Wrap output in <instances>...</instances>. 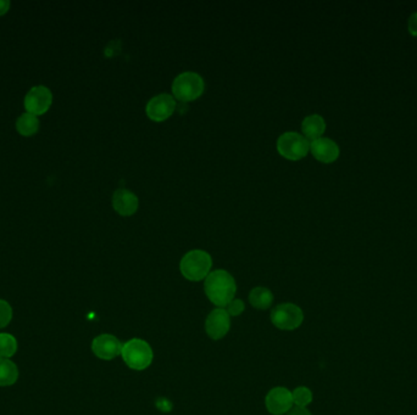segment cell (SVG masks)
Wrapping results in <instances>:
<instances>
[{
    "instance_id": "24",
    "label": "cell",
    "mask_w": 417,
    "mask_h": 415,
    "mask_svg": "<svg viewBox=\"0 0 417 415\" xmlns=\"http://www.w3.org/2000/svg\"><path fill=\"white\" fill-rule=\"evenodd\" d=\"M158 403H161V405H158V408L162 410V412H169V410H171V402H169V400H165V398H160V400H158Z\"/></svg>"
},
{
    "instance_id": "16",
    "label": "cell",
    "mask_w": 417,
    "mask_h": 415,
    "mask_svg": "<svg viewBox=\"0 0 417 415\" xmlns=\"http://www.w3.org/2000/svg\"><path fill=\"white\" fill-rule=\"evenodd\" d=\"M250 305L257 310H267L273 303V295L271 291L264 286H257L250 291L249 295Z\"/></svg>"
},
{
    "instance_id": "10",
    "label": "cell",
    "mask_w": 417,
    "mask_h": 415,
    "mask_svg": "<svg viewBox=\"0 0 417 415\" xmlns=\"http://www.w3.org/2000/svg\"><path fill=\"white\" fill-rule=\"evenodd\" d=\"M291 391L286 387H275L266 395L265 405L272 415L287 414L293 408Z\"/></svg>"
},
{
    "instance_id": "6",
    "label": "cell",
    "mask_w": 417,
    "mask_h": 415,
    "mask_svg": "<svg viewBox=\"0 0 417 415\" xmlns=\"http://www.w3.org/2000/svg\"><path fill=\"white\" fill-rule=\"evenodd\" d=\"M303 320L302 308L293 303L277 305L271 312L272 324L281 330H296L302 326Z\"/></svg>"
},
{
    "instance_id": "22",
    "label": "cell",
    "mask_w": 417,
    "mask_h": 415,
    "mask_svg": "<svg viewBox=\"0 0 417 415\" xmlns=\"http://www.w3.org/2000/svg\"><path fill=\"white\" fill-rule=\"evenodd\" d=\"M407 30L414 37H417V12L412 14L407 20Z\"/></svg>"
},
{
    "instance_id": "23",
    "label": "cell",
    "mask_w": 417,
    "mask_h": 415,
    "mask_svg": "<svg viewBox=\"0 0 417 415\" xmlns=\"http://www.w3.org/2000/svg\"><path fill=\"white\" fill-rule=\"evenodd\" d=\"M287 415H312V413L307 409V408H303V407H296V408H291Z\"/></svg>"
},
{
    "instance_id": "4",
    "label": "cell",
    "mask_w": 417,
    "mask_h": 415,
    "mask_svg": "<svg viewBox=\"0 0 417 415\" xmlns=\"http://www.w3.org/2000/svg\"><path fill=\"white\" fill-rule=\"evenodd\" d=\"M205 83L199 73L186 71L177 76L172 83V93L176 99L183 103L198 99L204 93Z\"/></svg>"
},
{
    "instance_id": "7",
    "label": "cell",
    "mask_w": 417,
    "mask_h": 415,
    "mask_svg": "<svg viewBox=\"0 0 417 415\" xmlns=\"http://www.w3.org/2000/svg\"><path fill=\"white\" fill-rule=\"evenodd\" d=\"M53 104V94L51 89L44 85H37L26 94L25 109L26 112L32 115H44L46 111L51 109Z\"/></svg>"
},
{
    "instance_id": "20",
    "label": "cell",
    "mask_w": 417,
    "mask_h": 415,
    "mask_svg": "<svg viewBox=\"0 0 417 415\" xmlns=\"http://www.w3.org/2000/svg\"><path fill=\"white\" fill-rule=\"evenodd\" d=\"M12 315L14 312L10 303L8 301L0 299V329H4L6 326L10 324Z\"/></svg>"
},
{
    "instance_id": "12",
    "label": "cell",
    "mask_w": 417,
    "mask_h": 415,
    "mask_svg": "<svg viewBox=\"0 0 417 415\" xmlns=\"http://www.w3.org/2000/svg\"><path fill=\"white\" fill-rule=\"evenodd\" d=\"M310 150L314 157L323 164L334 162L341 154L337 143L323 136L310 143Z\"/></svg>"
},
{
    "instance_id": "1",
    "label": "cell",
    "mask_w": 417,
    "mask_h": 415,
    "mask_svg": "<svg viewBox=\"0 0 417 415\" xmlns=\"http://www.w3.org/2000/svg\"><path fill=\"white\" fill-rule=\"evenodd\" d=\"M204 290L207 299L214 305L222 308L235 299L237 292L236 281L227 270H214L206 276Z\"/></svg>"
},
{
    "instance_id": "11",
    "label": "cell",
    "mask_w": 417,
    "mask_h": 415,
    "mask_svg": "<svg viewBox=\"0 0 417 415\" xmlns=\"http://www.w3.org/2000/svg\"><path fill=\"white\" fill-rule=\"evenodd\" d=\"M122 346L124 344H121V341L111 334H101L92 341L93 353L98 358L104 360H111L119 357L122 351Z\"/></svg>"
},
{
    "instance_id": "3",
    "label": "cell",
    "mask_w": 417,
    "mask_h": 415,
    "mask_svg": "<svg viewBox=\"0 0 417 415\" xmlns=\"http://www.w3.org/2000/svg\"><path fill=\"white\" fill-rule=\"evenodd\" d=\"M121 357L128 368L133 371H144L153 363L154 353L146 341L132 339L122 346Z\"/></svg>"
},
{
    "instance_id": "21",
    "label": "cell",
    "mask_w": 417,
    "mask_h": 415,
    "mask_svg": "<svg viewBox=\"0 0 417 415\" xmlns=\"http://www.w3.org/2000/svg\"><path fill=\"white\" fill-rule=\"evenodd\" d=\"M225 310L230 317H238L246 310V303L241 299H233Z\"/></svg>"
},
{
    "instance_id": "2",
    "label": "cell",
    "mask_w": 417,
    "mask_h": 415,
    "mask_svg": "<svg viewBox=\"0 0 417 415\" xmlns=\"http://www.w3.org/2000/svg\"><path fill=\"white\" fill-rule=\"evenodd\" d=\"M212 267V256L206 251L192 250L182 257L180 270L186 279L201 281L210 274Z\"/></svg>"
},
{
    "instance_id": "15",
    "label": "cell",
    "mask_w": 417,
    "mask_h": 415,
    "mask_svg": "<svg viewBox=\"0 0 417 415\" xmlns=\"http://www.w3.org/2000/svg\"><path fill=\"white\" fill-rule=\"evenodd\" d=\"M19 368L11 360L0 358V386L6 387L19 380Z\"/></svg>"
},
{
    "instance_id": "19",
    "label": "cell",
    "mask_w": 417,
    "mask_h": 415,
    "mask_svg": "<svg viewBox=\"0 0 417 415\" xmlns=\"http://www.w3.org/2000/svg\"><path fill=\"white\" fill-rule=\"evenodd\" d=\"M291 396H293V403L296 407L307 408V405L312 402V390L305 386H299L297 389H294L291 391Z\"/></svg>"
},
{
    "instance_id": "9",
    "label": "cell",
    "mask_w": 417,
    "mask_h": 415,
    "mask_svg": "<svg viewBox=\"0 0 417 415\" xmlns=\"http://www.w3.org/2000/svg\"><path fill=\"white\" fill-rule=\"evenodd\" d=\"M231 328V317L225 308L217 307L206 317L205 331L212 340H221Z\"/></svg>"
},
{
    "instance_id": "13",
    "label": "cell",
    "mask_w": 417,
    "mask_h": 415,
    "mask_svg": "<svg viewBox=\"0 0 417 415\" xmlns=\"http://www.w3.org/2000/svg\"><path fill=\"white\" fill-rule=\"evenodd\" d=\"M139 200L133 191L128 189H117L112 195V206L121 215H132L136 213Z\"/></svg>"
},
{
    "instance_id": "8",
    "label": "cell",
    "mask_w": 417,
    "mask_h": 415,
    "mask_svg": "<svg viewBox=\"0 0 417 415\" xmlns=\"http://www.w3.org/2000/svg\"><path fill=\"white\" fill-rule=\"evenodd\" d=\"M176 100L173 96L166 93H161L153 96L146 104V116L155 122H162L171 117L176 110Z\"/></svg>"
},
{
    "instance_id": "18",
    "label": "cell",
    "mask_w": 417,
    "mask_h": 415,
    "mask_svg": "<svg viewBox=\"0 0 417 415\" xmlns=\"http://www.w3.org/2000/svg\"><path fill=\"white\" fill-rule=\"evenodd\" d=\"M19 348V344L15 336L9 333H0V358L10 360L12 355H15Z\"/></svg>"
},
{
    "instance_id": "14",
    "label": "cell",
    "mask_w": 417,
    "mask_h": 415,
    "mask_svg": "<svg viewBox=\"0 0 417 415\" xmlns=\"http://www.w3.org/2000/svg\"><path fill=\"white\" fill-rule=\"evenodd\" d=\"M303 134L307 141H316L321 138L326 130V122L320 115H309L304 118L302 123Z\"/></svg>"
},
{
    "instance_id": "17",
    "label": "cell",
    "mask_w": 417,
    "mask_h": 415,
    "mask_svg": "<svg viewBox=\"0 0 417 415\" xmlns=\"http://www.w3.org/2000/svg\"><path fill=\"white\" fill-rule=\"evenodd\" d=\"M16 130L22 136H32L40 130L38 117L25 112L16 121Z\"/></svg>"
},
{
    "instance_id": "5",
    "label": "cell",
    "mask_w": 417,
    "mask_h": 415,
    "mask_svg": "<svg viewBox=\"0 0 417 415\" xmlns=\"http://www.w3.org/2000/svg\"><path fill=\"white\" fill-rule=\"evenodd\" d=\"M277 150L288 160H302L310 150V143L304 135L286 132L277 141Z\"/></svg>"
},
{
    "instance_id": "25",
    "label": "cell",
    "mask_w": 417,
    "mask_h": 415,
    "mask_svg": "<svg viewBox=\"0 0 417 415\" xmlns=\"http://www.w3.org/2000/svg\"><path fill=\"white\" fill-rule=\"evenodd\" d=\"M9 9H10V1L0 0V16L6 15Z\"/></svg>"
}]
</instances>
